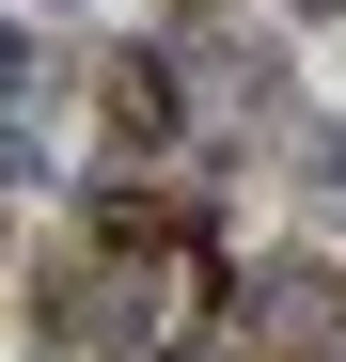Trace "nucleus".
I'll return each instance as SVG.
<instances>
[{"label": "nucleus", "instance_id": "f257e3e1", "mask_svg": "<svg viewBox=\"0 0 346 362\" xmlns=\"http://www.w3.org/2000/svg\"><path fill=\"white\" fill-rule=\"evenodd\" d=\"M110 142H173V64H110Z\"/></svg>", "mask_w": 346, "mask_h": 362}, {"label": "nucleus", "instance_id": "f03ea898", "mask_svg": "<svg viewBox=\"0 0 346 362\" xmlns=\"http://www.w3.org/2000/svg\"><path fill=\"white\" fill-rule=\"evenodd\" d=\"M315 205L346 221V127H315Z\"/></svg>", "mask_w": 346, "mask_h": 362}, {"label": "nucleus", "instance_id": "7ed1b4c3", "mask_svg": "<svg viewBox=\"0 0 346 362\" xmlns=\"http://www.w3.org/2000/svg\"><path fill=\"white\" fill-rule=\"evenodd\" d=\"M299 16H346V0H299Z\"/></svg>", "mask_w": 346, "mask_h": 362}, {"label": "nucleus", "instance_id": "20e7f679", "mask_svg": "<svg viewBox=\"0 0 346 362\" xmlns=\"http://www.w3.org/2000/svg\"><path fill=\"white\" fill-rule=\"evenodd\" d=\"M64 16H95V0H64Z\"/></svg>", "mask_w": 346, "mask_h": 362}]
</instances>
